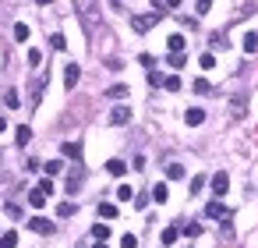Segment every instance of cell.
I'll return each instance as SVG.
<instances>
[{"instance_id":"1","label":"cell","mask_w":258,"mask_h":248,"mask_svg":"<svg viewBox=\"0 0 258 248\" xmlns=\"http://www.w3.org/2000/svg\"><path fill=\"white\" fill-rule=\"evenodd\" d=\"M74 11H78V18L85 22L88 32H96V25H99V0H74Z\"/></svg>"},{"instance_id":"2","label":"cell","mask_w":258,"mask_h":248,"mask_svg":"<svg viewBox=\"0 0 258 248\" xmlns=\"http://www.w3.org/2000/svg\"><path fill=\"white\" fill-rule=\"evenodd\" d=\"M163 14H166L163 7H159V11H149V14H134V18H131V28H134V32H149L152 25H159Z\"/></svg>"},{"instance_id":"3","label":"cell","mask_w":258,"mask_h":248,"mask_svg":"<svg viewBox=\"0 0 258 248\" xmlns=\"http://www.w3.org/2000/svg\"><path fill=\"white\" fill-rule=\"evenodd\" d=\"M205 216H209V220H230V209L216 199V202H209V206H205Z\"/></svg>"},{"instance_id":"4","label":"cell","mask_w":258,"mask_h":248,"mask_svg":"<svg viewBox=\"0 0 258 248\" xmlns=\"http://www.w3.org/2000/svg\"><path fill=\"white\" fill-rule=\"evenodd\" d=\"M28 230H36V234H53V220H46V216H32V220H28Z\"/></svg>"},{"instance_id":"5","label":"cell","mask_w":258,"mask_h":248,"mask_svg":"<svg viewBox=\"0 0 258 248\" xmlns=\"http://www.w3.org/2000/svg\"><path fill=\"white\" fill-rule=\"evenodd\" d=\"M78 78H82V68H78V64H67V68H64V89L71 92L74 85H78Z\"/></svg>"},{"instance_id":"6","label":"cell","mask_w":258,"mask_h":248,"mask_svg":"<svg viewBox=\"0 0 258 248\" xmlns=\"http://www.w3.org/2000/svg\"><path fill=\"white\" fill-rule=\"evenodd\" d=\"M128 121H131V107H113V110H110V124H113V128L128 124Z\"/></svg>"},{"instance_id":"7","label":"cell","mask_w":258,"mask_h":248,"mask_svg":"<svg viewBox=\"0 0 258 248\" xmlns=\"http://www.w3.org/2000/svg\"><path fill=\"white\" fill-rule=\"evenodd\" d=\"M46 78H50V75H36V82L28 85V96H32V103H39V96H43V89H46Z\"/></svg>"},{"instance_id":"8","label":"cell","mask_w":258,"mask_h":248,"mask_svg":"<svg viewBox=\"0 0 258 248\" xmlns=\"http://www.w3.org/2000/svg\"><path fill=\"white\" fill-rule=\"evenodd\" d=\"M46 192H43V188H32V192H28V206H32V209H43V206H46Z\"/></svg>"},{"instance_id":"9","label":"cell","mask_w":258,"mask_h":248,"mask_svg":"<svg viewBox=\"0 0 258 248\" xmlns=\"http://www.w3.org/2000/svg\"><path fill=\"white\" fill-rule=\"evenodd\" d=\"M226 188H230V178H226V174L219 170L216 178H212V192H216V195H226Z\"/></svg>"},{"instance_id":"10","label":"cell","mask_w":258,"mask_h":248,"mask_svg":"<svg viewBox=\"0 0 258 248\" xmlns=\"http://www.w3.org/2000/svg\"><path fill=\"white\" fill-rule=\"evenodd\" d=\"M124 170H128L124 159H106V174H113V178H124Z\"/></svg>"},{"instance_id":"11","label":"cell","mask_w":258,"mask_h":248,"mask_svg":"<svg viewBox=\"0 0 258 248\" xmlns=\"http://www.w3.org/2000/svg\"><path fill=\"white\" fill-rule=\"evenodd\" d=\"M60 153H64L67 159H82V145L78 142H64V145H60Z\"/></svg>"},{"instance_id":"12","label":"cell","mask_w":258,"mask_h":248,"mask_svg":"<svg viewBox=\"0 0 258 248\" xmlns=\"http://www.w3.org/2000/svg\"><path fill=\"white\" fill-rule=\"evenodd\" d=\"M99 216H103V220H117L120 209L113 206V202H99Z\"/></svg>"},{"instance_id":"13","label":"cell","mask_w":258,"mask_h":248,"mask_svg":"<svg viewBox=\"0 0 258 248\" xmlns=\"http://www.w3.org/2000/svg\"><path fill=\"white\" fill-rule=\"evenodd\" d=\"M14 142H18V145H28V142H32V128H28V124H18V131H14Z\"/></svg>"},{"instance_id":"14","label":"cell","mask_w":258,"mask_h":248,"mask_svg":"<svg viewBox=\"0 0 258 248\" xmlns=\"http://www.w3.org/2000/svg\"><path fill=\"white\" fill-rule=\"evenodd\" d=\"M166 46H170V53H184L188 39H184V36H170V39H166Z\"/></svg>"},{"instance_id":"15","label":"cell","mask_w":258,"mask_h":248,"mask_svg":"<svg viewBox=\"0 0 258 248\" xmlns=\"http://www.w3.org/2000/svg\"><path fill=\"white\" fill-rule=\"evenodd\" d=\"M184 121H188L191 128H194V124H202V121H205V110H198V107H191V110L184 113Z\"/></svg>"},{"instance_id":"16","label":"cell","mask_w":258,"mask_h":248,"mask_svg":"<svg viewBox=\"0 0 258 248\" xmlns=\"http://www.w3.org/2000/svg\"><path fill=\"white\" fill-rule=\"evenodd\" d=\"M4 103H7L11 110H18V107H22V96H18V89H7V92H4Z\"/></svg>"},{"instance_id":"17","label":"cell","mask_w":258,"mask_h":248,"mask_svg":"<svg viewBox=\"0 0 258 248\" xmlns=\"http://www.w3.org/2000/svg\"><path fill=\"white\" fill-rule=\"evenodd\" d=\"M64 188H67V195H74V192H78V188H82V174L74 170L71 178H67V184H64Z\"/></svg>"},{"instance_id":"18","label":"cell","mask_w":258,"mask_h":248,"mask_svg":"<svg viewBox=\"0 0 258 248\" xmlns=\"http://www.w3.org/2000/svg\"><path fill=\"white\" fill-rule=\"evenodd\" d=\"M166 178H170V181H180V178H184V167H180V163H170V167H166Z\"/></svg>"},{"instance_id":"19","label":"cell","mask_w":258,"mask_h":248,"mask_svg":"<svg viewBox=\"0 0 258 248\" xmlns=\"http://www.w3.org/2000/svg\"><path fill=\"white\" fill-rule=\"evenodd\" d=\"M18 245V234L14 230H7V234H0V248H14Z\"/></svg>"},{"instance_id":"20","label":"cell","mask_w":258,"mask_h":248,"mask_svg":"<svg viewBox=\"0 0 258 248\" xmlns=\"http://www.w3.org/2000/svg\"><path fill=\"white\" fill-rule=\"evenodd\" d=\"M92 238H96V241H106V238H110V227H106V224H96V227H92Z\"/></svg>"},{"instance_id":"21","label":"cell","mask_w":258,"mask_h":248,"mask_svg":"<svg viewBox=\"0 0 258 248\" xmlns=\"http://www.w3.org/2000/svg\"><path fill=\"white\" fill-rule=\"evenodd\" d=\"M255 50H258V36L248 32V36H244V53H255Z\"/></svg>"},{"instance_id":"22","label":"cell","mask_w":258,"mask_h":248,"mask_svg":"<svg viewBox=\"0 0 258 248\" xmlns=\"http://www.w3.org/2000/svg\"><path fill=\"white\" fill-rule=\"evenodd\" d=\"M117 199H120V202L134 199V188H131V184H120V188H117Z\"/></svg>"},{"instance_id":"23","label":"cell","mask_w":258,"mask_h":248,"mask_svg":"<svg viewBox=\"0 0 258 248\" xmlns=\"http://www.w3.org/2000/svg\"><path fill=\"white\" fill-rule=\"evenodd\" d=\"M74 213H78L74 202H60V206H57V216H74Z\"/></svg>"},{"instance_id":"24","label":"cell","mask_w":258,"mask_h":248,"mask_svg":"<svg viewBox=\"0 0 258 248\" xmlns=\"http://www.w3.org/2000/svg\"><path fill=\"white\" fill-rule=\"evenodd\" d=\"M159 241H163V245H173V241H177V227H166L163 234H159Z\"/></svg>"},{"instance_id":"25","label":"cell","mask_w":258,"mask_h":248,"mask_svg":"<svg viewBox=\"0 0 258 248\" xmlns=\"http://www.w3.org/2000/svg\"><path fill=\"white\" fill-rule=\"evenodd\" d=\"M14 39H18V43H25V39H28V25H25V22L14 25Z\"/></svg>"},{"instance_id":"26","label":"cell","mask_w":258,"mask_h":248,"mask_svg":"<svg viewBox=\"0 0 258 248\" xmlns=\"http://www.w3.org/2000/svg\"><path fill=\"white\" fill-rule=\"evenodd\" d=\"M152 199H156V202H166V199H170V192H166V184H156V188H152Z\"/></svg>"},{"instance_id":"27","label":"cell","mask_w":258,"mask_h":248,"mask_svg":"<svg viewBox=\"0 0 258 248\" xmlns=\"http://www.w3.org/2000/svg\"><path fill=\"white\" fill-rule=\"evenodd\" d=\"M50 46H53V50H67V39L57 32V36H50Z\"/></svg>"},{"instance_id":"28","label":"cell","mask_w":258,"mask_h":248,"mask_svg":"<svg viewBox=\"0 0 258 248\" xmlns=\"http://www.w3.org/2000/svg\"><path fill=\"white\" fill-rule=\"evenodd\" d=\"M166 64H170V68H184V53H170V57H166Z\"/></svg>"},{"instance_id":"29","label":"cell","mask_w":258,"mask_h":248,"mask_svg":"<svg viewBox=\"0 0 258 248\" xmlns=\"http://www.w3.org/2000/svg\"><path fill=\"white\" fill-rule=\"evenodd\" d=\"M194 92H202V96H205V92H212V85H209L205 78H194Z\"/></svg>"},{"instance_id":"30","label":"cell","mask_w":258,"mask_h":248,"mask_svg":"<svg viewBox=\"0 0 258 248\" xmlns=\"http://www.w3.org/2000/svg\"><path fill=\"white\" fill-rule=\"evenodd\" d=\"M230 110H234V117H240V113L248 110V103H244V99H234V103H230Z\"/></svg>"},{"instance_id":"31","label":"cell","mask_w":258,"mask_h":248,"mask_svg":"<svg viewBox=\"0 0 258 248\" xmlns=\"http://www.w3.org/2000/svg\"><path fill=\"white\" fill-rule=\"evenodd\" d=\"M4 213L11 216V220H22V209H18V206H14V202H7V206H4Z\"/></svg>"},{"instance_id":"32","label":"cell","mask_w":258,"mask_h":248,"mask_svg":"<svg viewBox=\"0 0 258 248\" xmlns=\"http://www.w3.org/2000/svg\"><path fill=\"white\" fill-rule=\"evenodd\" d=\"M106 96H110V99H124V96H128V89H124V85H113V89L106 92Z\"/></svg>"},{"instance_id":"33","label":"cell","mask_w":258,"mask_h":248,"mask_svg":"<svg viewBox=\"0 0 258 248\" xmlns=\"http://www.w3.org/2000/svg\"><path fill=\"white\" fill-rule=\"evenodd\" d=\"M163 85H166L170 92H177V89H180V78H177V75H170V78H163Z\"/></svg>"},{"instance_id":"34","label":"cell","mask_w":258,"mask_h":248,"mask_svg":"<svg viewBox=\"0 0 258 248\" xmlns=\"http://www.w3.org/2000/svg\"><path fill=\"white\" fill-rule=\"evenodd\" d=\"M120 248H138V238H134V234H124V238H120Z\"/></svg>"},{"instance_id":"35","label":"cell","mask_w":258,"mask_h":248,"mask_svg":"<svg viewBox=\"0 0 258 248\" xmlns=\"http://www.w3.org/2000/svg\"><path fill=\"white\" fill-rule=\"evenodd\" d=\"M198 64L209 71V68H216V57H212V53H202V61H198Z\"/></svg>"},{"instance_id":"36","label":"cell","mask_w":258,"mask_h":248,"mask_svg":"<svg viewBox=\"0 0 258 248\" xmlns=\"http://www.w3.org/2000/svg\"><path fill=\"white\" fill-rule=\"evenodd\" d=\"M60 167H64V163H60V159H50V163H46V174L53 178V174H60Z\"/></svg>"},{"instance_id":"37","label":"cell","mask_w":258,"mask_h":248,"mask_svg":"<svg viewBox=\"0 0 258 248\" xmlns=\"http://www.w3.org/2000/svg\"><path fill=\"white\" fill-rule=\"evenodd\" d=\"M202 188H205V178H194V181H191V195H198Z\"/></svg>"},{"instance_id":"38","label":"cell","mask_w":258,"mask_h":248,"mask_svg":"<svg viewBox=\"0 0 258 248\" xmlns=\"http://www.w3.org/2000/svg\"><path fill=\"white\" fill-rule=\"evenodd\" d=\"M202 234V224H188V238H198Z\"/></svg>"},{"instance_id":"39","label":"cell","mask_w":258,"mask_h":248,"mask_svg":"<svg viewBox=\"0 0 258 248\" xmlns=\"http://www.w3.org/2000/svg\"><path fill=\"white\" fill-rule=\"evenodd\" d=\"M209 7H212V0H198V14H209Z\"/></svg>"},{"instance_id":"40","label":"cell","mask_w":258,"mask_h":248,"mask_svg":"<svg viewBox=\"0 0 258 248\" xmlns=\"http://www.w3.org/2000/svg\"><path fill=\"white\" fill-rule=\"evenodd\" d=\"M180 4H184V0H166V7H180Z\"/></svg>"},{"instance_id":"41","label":"cell","mask_w":258,"mask_h":248,"mask_svg":"<svg viewBox=\"0 0 258 248\" xmlns=\"http://www.w3.org/2000/svg\"><path fill=\"white\" fill-rule=\"evenodd\" d=\"M36 4H39V7H46V4H53V0H36Z\"/></svg>"},{"instance_id":"42","label":"cell","mask_w":258,"mask_h":248,"mask_svg":"<svg viewBox=\"0 0 258 248\" xmlns=\"http://www.w3.org/2000/svg\"><path fill=\"white\" fill-rule=\"evenodd\" d=\"M0 131H7V121H4V117H0Z\"/></svg>"},{"instance_id":"43","label":"cell","mask_w":258,"mask_h":248,"mask_svg":"<svg viewBox=\"0 0 258 248\" xmlns=\"http://www.w3.org/2000/svg\"><path fill=\"white\" fill-rule=\"evenodd\" d=\"M92 248H106V241H96V245H92Z\"/></svg>"}]
</instances>
